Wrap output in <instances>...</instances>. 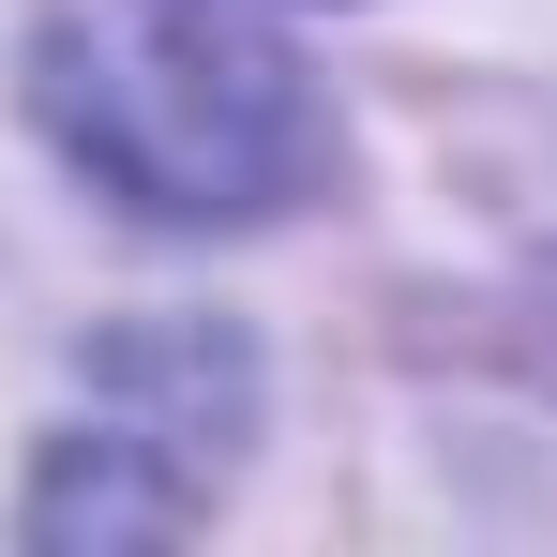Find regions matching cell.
Wrapping results in <instances>:
<instances>
[{"label":"cell","instance_id":"1","mask_svg":"<svg viewBox=\"0 0 557 557\" xmlns=\"http://www.w3.org/2000/svg\"><path fill=\"white\" fill-rule=\"evenodd\" d=\"M30 106L151 226H257L332 151L301 61L226 0H61L30 46Z\"/></svg>","mask_w":557,"mask_h":557}]
</instances>
